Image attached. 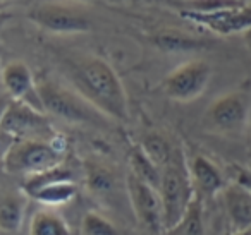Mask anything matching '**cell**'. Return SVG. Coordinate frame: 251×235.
<instances>
[{
	"instance_id": "3",
	"label": "cell",
	"mask_w": 251,
	"mask_h": 235,
	"mask_svg": "<svg viewBox=\"0 0 251 235\" xmlns=\"http://www.w3.org/2000/svg\"><path fill=\"white\" fill-rule=\"evenodd\" d=\"M62 162L64 148L59 146L57 139L55 141H38V139L14 141L2 156V165L5 172L23 175L26 179L49 172L62 165Z\"/></svg>"
},
{
	"instance_id": "8",
	"label": "cell",
	"mask_w": 251,
	"mask_h": 235,
	"mask_svg": "<svg viewBox=\"0 0 251 235\" xmlns=\"http://www.w3.org/2000/svg\"><path fill=\"white\" fill-rule=\"evenodd\" d=\"M126 189L138 220L155 234L164 230V208H162L160 192L131 172L126 179Z\"/></svg>"
},
{
	"instance_id": "25",
	"label": "cell",
	"mask_w": 251,
	"mask_h": 235,
	"mask_svg": "<svg viewBox=\"0 0 251 235\" xmlns=\"http://www.w3.org/2000/svg\"><path fill=\"white\" fill-rule=\"evenodd\" d=\"M7 105H9V101H7V100H4V98H0V118H2V115H4L5 108H7Z\"/></svg>"
},
{
	"instance_id": "23",
	"label": "cell",
	"mask_w": 251,
	"mask_h": 235,
	"mask_svg": "<svg viewBox=\"0 0 251 235\" xmlns=\"http://www.w3.org/2000/svg\"><path fill=\"white\" fill-rule=\"evenodd\" d=\"M12 142H14V141H12L9 136H5L4 132H0V156L5 155V151H7L9 146H11Z\"/></svg>"
},
{
	"instance_id": "12",
	"label": "cell",
	"mask_w": 251,
	"mask_h": 235,
	"mask_svg": "<svg viewBox=\"0 0 251 235\" xmlns=\"http://www.w3.org/2000/svg\"><path fill=\"white\" fill-rule=\"evenodd\" d=\"M2 84L12 96V100L26 103L36 110L43 112V105L40 100L38 83L33 77L31 70L23 62H11L2 70Z\"/></svg>"
},
{
	"instance_id": "18",
	"label": "cell",
	"mask_w": 251,
	"mask_h": 235,
	"mask_svg": "<svg viewBox=\"0 0 251 235\" xmlns=\"http://www.w3.org/2000/svg\"><path fill=\"white\" fill-rule=\"evenodd\" d=\"M129 165H131V173L136 175L140 180H143L145 184L160 189V180H162V168H158L150 158L143 153L141 148H134L129 153Z\"/></svg>"
},
{
	"instance_id": "26",
	"label": "cell",
	"mask_w": 251,
	"mask_h": 235,
	"mask_svg": "<svg viewBox=\"0 0 251 235\" xmlns=\"http://www.w3.org/2000/svg\"><path fill=\"white\" fill-rule=\"evenodd\" d=\"M227 235H251V230H246V232H241V234H227Z\"/></svg>"
},
{
	"instance_id": "1",
	"label": "cell",
	"mask_w": 251,
	"mask_h": 235,
	"mask_svg": "<svg viewBox=\"0 0 251 235\" xmlns=\"http://www.w3.org/2000/svg\"><path fill=\"white\" fill-rule=\"evenodd\" d=\"M74 91L107 118L126 122L129 118L127 96L117 72L100 57H81L67 66Z\"/></svg>"
},
{
	"instance_id": "24",
	"label": "cell",
	"mask_w": 251,
	"mask_h": 235,
	"mask_svg": "<svg viewBox=\"0 0 251 235\" xmlns=\"http://www.w3.org/2000/svg\"><path fill=\"white\" fill-rule=\"evenodd\" d=\"M243 42H244V47H246L251 53V28H248L246 31L243 33Z\"/></svg>"
},
{
	"instance_id": "9",
	"label": "cell",
	"mask_w": 251,
	"mask_h": 235,
	"mask_svg": "<svg viewBox=\"0 0 251 235\" xmlns=\"http://www.w3.org/2000/svg\"><path fill=\"white\" fill-rule=\"evenodd\" d=\"M29 19L47 31L62 33V35L86 33L91 28L90 19L84 14L59 4L38 5L29 12Z\"/></svg>"
},
{
	"instance_id": "15",
	"label": "cell",
	"mask_w": 251,
	"mask_h": 235,
	"mask_svg": "<svg viewBox=\"0 0 251 235\" xmlns=\"http://www.w3.org/2000/svg\"><path fill=\"white\" fill-rule=\"evenodd\" d=\"M29 235H71V228L57 211L40 210L29 220Z\"/></svg>"
},
{
	"instance_id": "5",
	"label": "cell",
	"mask_w": 251,
	"mask_h": 235,
	"mask_svg": "<svg viewBox=\"0 0 251 235\" xmlns=\"http://www.w3.org/2000/svg\"><path fill=\"white\" fill-rule=\"evenodd\" d=\"M0 132L12 141L38 139V141H55L57 132L53 131L45 112L29 107L21 101L11 100L0 118Z\"/></svg>"
},
{
	"instance_id": "16",
	"label": "cell",
	"mask_w": 251,
	"mask_h": 235,
	"mask_svg": "<svg viewBox=\"0 0 251 235\" xmlns=\"http://www.w3.org/2000/svg\"><path fill=\"white\" fill-rule=\"evenodd\" d=\"M25 218V197L7 196L0 197V230L5 234H16L21 228Z\"/></svg>"
},
{
	"instance_id": "7",
	"label": "cell",
	"mask_w": 251,
	"mask_h": 235,
	"mask_svg": "<svg viewBox=\"0 0 251 235\" xmlns=\"http://www.w3.org/2000/svg\"><path fill=\"white\" fill-rule=\"evenodd\" d=\"M250 117V94L246 91H230L219 96L205 114L206 124L219 132H237Z\"/></svg>"
},
{
	"instance_id": "22",
	"label": "cell",
	"mask_w": 251,
	"mask_h": 235,
	"mask_svg": "<svg viewBox=\"0 0 251 235\" xmlns=\"http://www.w3.org/2000/svg\"><path fill=\"white\" fill-rule=\"evenodd\" d=\"M86 186L93 192H107L114 186V175L98 163H86Z\"/></svg>"
},
{
	"instance_id": "19",
	"label": "cell",
	"mask_w": 251,
	"mask_h": 235,
	"mask_svg": "<svg viewBox=\"0 0 251 235\" xmlns=\"http://www.w3.org/2000/svg\"><path fill=\"white\" fill-rule=\"evenodd\" d=\"M155 45L160 50H165V52H191V50H198L201 47H205V43L198 38H193V36H188L184 33L179 31H164L160 35L155 36Z\"/></svg>"
},
{
	"instance_id": "6",
	"label": "cell",
	"mask_w": 251,
	"mask_h": 235,
	"mask_svg": "<svg viewBox=\"0 0 251 235\" xmlns=\"http://www.w3.org/2000/svg\"><path fill=\"white\" fill-rule=\"evenodd\" d=\"M212 79V67L205 60H189L176 67L164 79V91L171 100L188 103L205 93Z\"/></svg>"
},
{
	"instance_id": "4",
	"label": "cell",
	"mask_w": 251,
	"mask_h": 235,
	"mask_svg": "<svg viewBox=\"0 0 251 235\" xmlns=\"http://www.w3.org/2000/svg\"><path fill=\"white\" fill-rule=\"evenodd\" d=\"M40 100L43 112L69 124H88V125H105L108 118L98 112L91 103H88L77 91L67 90L52 81L38 83Z\"/></svg>"
},
{
	"instance_id": "2",
	"label": "cell",
	"mask_w": 251,
	"mask_h": 235,
	"mask_svg": "<svg viewBox=\"0 0 251 235\" xmlns=\"http://www.w3.org/2000/svg\"><path fill=\"white\" fill-rule=\"evenodd\" d=\"M160 199L164 208V232L172 228L188 211L195 199V187L189 175V165L186 163L181 149H174L172 158L162 168Z\"/></svg>"
},
{
	"instance_id": "20",
	"label": "cell",
	"mask_w": 251,
	"mask_h": 235,
	"mask_svg": "<svg viewBox=\"0 0 251 235\" xmlns=\"http://www.w3.org/2000/svg\"><path fill=\"white\" fill-rule=\"evenodd\" d=\"M141 149L143 153L158 166V168H164L165 165L169 163V160L172 158V153H174L176 148H172L169 144V141L160 134H148L143 138L141 141Z\"/></svg>"
},
{
	"instance_id": "17",
	"label": "cell",
	"mask_w": 251,
	"mask_h": 235,
	"mask_svg": "<svg viewBox=\"0 0 251 235\" xmlns=\"http://www.w3.org/2000/svg\"><path fill=\"white\" fill-rule=\"evenodd\" d=\"M165 235H205V221H203V199L195 196L184 216L172 228L164 232Z\"/></svg>"
},
{
	"instance_id": "13",
	"label": "cell",
	"mask_w": 251,
	"mask_h": 235,
	"mask_svg": "<svg viewBox=\"0 0 251 235\" xmlns=\"http://www.w3.org/2000/svg\"><path fill=\"white\" fill-rule=\"evenodd\" d=\"M189 175L195 187V194L203 201L222 194L224 187L227 186L224 173L212 160L203 155H196L189 163Z\"/></svg>"
},
{
	"instance_id": "27",
	"label": "cell",
	"mask_w": 251,
	"mask_h": 235,
	"mask_svg": "<svg viewBox=\"0 0 251 235\" xmlns=\"http://www.w3.org/2000/svg\"><path fill=\"white\" fill-rule=\"evenodd\" d=\"M246 2H250V0H246Z\"/></svg>"
},
{
	"instance_id": "10",
	"label": "cell",
	"mask_w": 251,
	"mask_h": 235,
	"mask_svg": "<svg viewBox=\"0 0 251 235\" xmlns=\"http://www.w3.org/2000/svg\"><path fill=\"white\" fill-rule=\"evenodd\" d=\"M222 201L230 227L229 234L251 230V186L248 177H244V172L234 182L224 187Z\"/></svg>"
},
{
	"instance_id": "11",
	"label": "cell",
	"mask_w": 251,
	"mask_h": 235,
	"mask_svg": "<svg viewBox=\"0 0 251 235\" xmlns=\"http://www.w3.org/2000/svg\"><path fill=\"white\" fill-rule=\"evenodd\" d=\"M179 14L188 21L200 24L201 28L215 33V35L229 36L241 33L243 35L248 28H251V5H243L236 9L210 12V14H196V12L179 11Z\"/></svg>"
},
{
	"instance_id": "14",
	"label": "cell",
	"mask_w": 251,
	"mask_h": 235,
	"mask_svg": "<svg viewBox=\"0 0 251 235\" xmlns=\"http://www.w3.org/2000/svg\"><path fill=\"white\" fill-rule=\"evenodd\" d=\"M77 190L79 187L74 180H57V182L42 184L23 192L26 197H31L45 206H62L77 196Z\"/></svg>"
},
{
	"instance_id": "21",
	"label": "cell",
	"mask_w": 251,
	"mask_h": 235,
	"mask_svg": "<svg viewBox=\"0 0 251 235\" xmlns=\"http://www.w3.org/2000/svg\"><path fill=\"white\" fill-rule=\"evenodd\" d=\"M81 235H121L114 223L97 211H88L81 220Z\"/></svg>"
}]
</instances>
